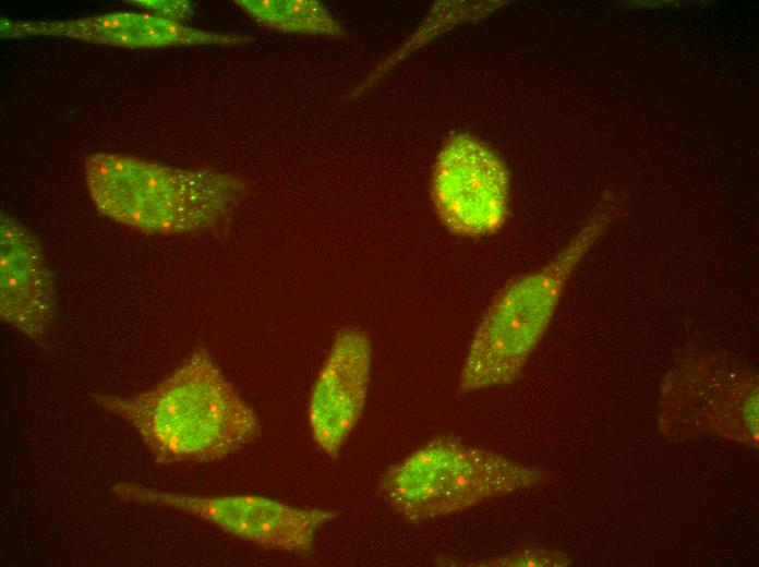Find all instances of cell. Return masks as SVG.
<instances>
[{"label":"cell","mask_w":759,"mask_h":567,"mask_svg":"<svg viewBox=\"0 0 759 567\" xmlns=\"http://www.w3.org/2000/svg\"><path fill=\"white\" fill-rule=\"evenodd\" d=\"M373 350L369 334L348 326L338 330L313 383L308 423L316 446L336 458L365 408Z\"/></svg>","instance_id":"cell-8"},{"label":"cell","mask_w":759,"mask_h":567,"mask_svg":"<svg viewBox=\"0 0 759 567\" xmlns=\"http://www.w3.org/2000/svg\"><path fill=\"white\" fill-rule=\"evenodd\" d=\"M91 398L128 423L157 465L220 460L253 443L262 432L256 412L203 346L146 391L131 396L93 393Z\"/></svg>","instance_id":"cell-1"},{"label":"cell","mask_w":759,"mask_h":567,"mask_svg":"<svg viewBox=\"0 0 759 567\" xmlns=\"http://www.w3.org/2000/svg\"><path fill=\"white\" fill-rule=\"evenodd\" d=\"M552 474L495 450L438 436L389 466L378 490L405 520L423 523L547 484Z\"/></svg>","instance_id":"cell-4"},{"label":"cell","mask_w":759,"mask_h":567,"mask_svg":"<svg viewBox=\"0 0 759 567\" xmlns=\"http://www.w3.org/2000/svg\"><path fill=\"white\" fill-rule=\"evenodd\" d=\"M759 376L746 360L725 351L678 357L659 386L660 434L682 443L719 437L757 450Z\"/></svg>","instance_id":"cell-5"},{"label":"cell","mask_w":759,"mask_h":567,"mask_svg":"<svg viewBox=\"0 0 759 567\" xmlns=\"http://www.w3.org/2000/svg\"><path fill=\"white\" fill-rule=\"evenodd\" d=\"M509 171L485 143L468 133L449 136L431 176L435 214L451 233L479 238L498 232L509 212Z\"/></svg>","instance_id":"cell-7"},{"label":"cell","mask_w":759,"mask_h":567,"mask_svg":"<svg viewBox=\"0 0 759 567\" xmlns=\"http://www.w3.org/2000/svg\"><path fill=\"white\" fill-rule=\"evenodd\" d=\"M84 180L99 213L155 234L213 230L249 195L248 181L236 173L183 169L112 153L88 155Z\"/></svg>","instance_id":"cell-3"},{"label":"cell","mask_w":759,"mask_h":567,"mask_svg":"<svg viewBox=\"0 0 759 567\" xmlns=\"http://www.w3.org/2000/svg\"><path fill=\"white\" fill-rule=\"evenodd\" d=\"M110 491L123 503L182 511L263 550L292 555H309L318 530L337 516L257 494L193 495L135 482H118Z\"/></svg>","instance_id":"cell-6"},{"label":"cell","mask_w":759,"mask_h":567,"mask_svg":"<svg viewBox=\"0 0 759 567\" xmlns=\"http://www.w3.org/2000/svg\"><path fill=\"white\" fill-rule=\"evenodd\" d=\"M51 36L124 48L243 45L253 37L207 32L156 14L119 12L55 22L1 19V37Z\"/></svg>","instance_id":"cell-10"},{"label":"cell","mask_w":759,"mask_h":567,"mask_svg":"<svg viewBox=\"0 0 759 567\" xmlns=\"http://www.w3.org/2000/svg\"><path fill=\"white\" fill-rule=\"evenodd\" d=\"M128 2L153 11L156 15L177 22L189 17L192 12V3L189 1L136 0Z\"/></svg>","instance_id":"cell-13"},{"label":"cell","mask_w":759,"mask_h":567,"mask_svg":"<svg viewBox=\"0 0 759 567\" xmlns=\"http://www.w3.org/2000/svg\"><path fill=\"white\" fill-rule=\"evenodd\" d=\"M605 192L577 233L543 266L507 281L492 298L469 342L457 391L467 395L507 386L521 376L585 256L618 215Z\"/></svg>","instance_id":"cell-2"},{"label":"cell","mask_w":759,"mask_h":567,"mask_svg":"<svg viewBox=\"0 0 759 567\" xmlns=\"http://www.w3.org/2000/svg\"><path fill=\"white\" fill-rule=\"evenodd\" d=\"M438 566L453 567H566L573 565L571 557L559 550L526 546L490 558H463L441 555Z\"/></svg>","instance_id":"cell-12"},{"label":"cell","mask_w":759,"mask_h":567,"mask_svg":"<svg viewBox=\"0 0 759 567\" xmlns=\"http://www.w3.org/2000/svg\"><path fill=\"white\" fill-rule=\"evenodd\" d=\"M234 3L267 29L334 38L346 35L339 21L316 0H236Z\"/></svg>","instance_id":"cell-11"},{"label":"cell","mask_w":759,"mask_h":567,"mask_svg":"<svg viewBox=\"0 0 759 567\" xmlns=\"http://www.w3.org/2000/svg\"><path fill=\"white\" fill-rule=\"evenodd\" d=\"M0 317L44 346L57 317L52 272L37 237L14 216L0 215Z\"/></svg>","instance_id":"cell-9"}]
</instances>
